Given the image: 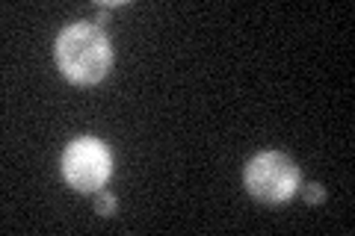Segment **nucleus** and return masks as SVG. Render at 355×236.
<instances>
[{
	"label": "nucleus",
	"mask_w": 355,
	"mask_h": 236,
	"mask_svg": "<svg viewBox=\"0 0 355 236\" xmlns=\"http://www.w3.org/2000/svg\"><path fill=\"white\" fill-rule=\"evenodd\" d=\"M113 174V154L92 136L74 139L62 154V177L77 192H95Z\"/></svg>",
	"instance_id": "nucleus-3"
},
{
	"label": "nucleus",
	"mask_w": 355,
	"mask_h": 236,
	"mask_svg": "<svg viewBox=\"0 0 355 236\" xmlns=\"http://www.w3.org/2000/svg\"><path fill=\"white\" fill-rule=\"evenodd\" d=\"M95 212L98 216H113L116 212V198L110 192H98L95 195Z\"/></svg>",
	"instance_id": "nucleus-4"
},
{
	"label": "nucleus",
	"mask_w": 355,
	"mask_h": 236,
	"mask_svg": "<svg viewBox=\"0 0 355 236\" xmlns=\"http://www.w3.org/2000/svg\"><path fill=\"white\" fill-rule=\"evenodd\" d=\"M302 198L308 201V204H320V201L326 198V189L320 186V183H308V186L302 189Z\"/></svg>",
	"instance_id": "nucleus-5"
},
{
	"label": "nucleus",
	"mask_w": 355,
	"mask_h": 236,
	"mask_svg": "<svg viewBox=\"0 0 355 236\" xmlns=\"http://www.w3.org/2000/svg\"><path fill=\"white\" fill-rule=\"evenodd\" d=\"M53 56H57L60 71L69 77L71 83L95 86L113 71V44H110L107 33L92 24H71L60 33L57 44H53Z\"/></svg>",
	"instance_id": "nucleus-1"
},
{
	"label": "nucleus",
	"mask_w": 355,
	"mask_h": 236,
	"mask_svg": "<svg viewBox=\"0 0 355 236\" xmlns=\"http://www.w3.org/2000/svg\"><path fill=\"white\" fill-rule=\"evenodd\" d=\"M246 189L252 198L263 201V204H282V201L293 198L299 189V168L287 154L279 151H263L246 165Z\"/></svg>",
	"instance_id": "nucleus-2"
}]
</instances>
